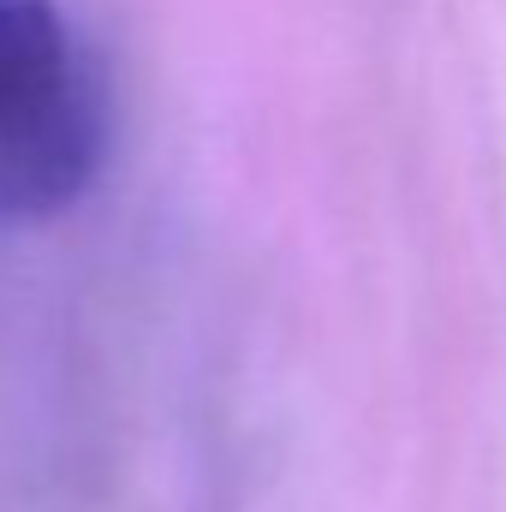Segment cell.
Wrapping results in <instances>:
<instances>
[{"label": "cell", "instance_id": "obj_1", "mask_svg": "<svg viewBox=\"0 0 506 512\" xmlns=\"http://www.w3.org/2000/svg\"><path fill=\"white\" fill-rule=\"evenodd\" d=\"M108 108L54 0H0V221L66 209L102 167Z\"/></svg>", "mask_w": 506, "mask_h": 512}]
</instances>
